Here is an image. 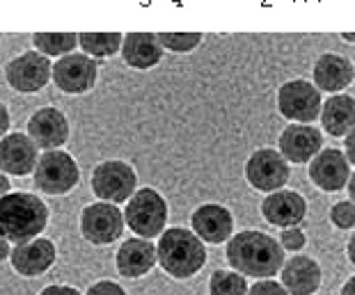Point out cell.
Masks as SVG:
<instances>
[{"label": "cell", "mask_w": 355, "mask_h": 295, "mask_svg": "<svg viewBox=\"0 0 355 295\" xmlns=\"http://www.w3.org/2000/svg\"><path fill=\"white\" fill-rule=\"evenodd\" d=\"M230 270L250 279H273L284 266V249L270 233L243 229L234 233L225 249Z\"/></svg>", "instance_id": "6da1fadb"}, {"label": "cell", "mask_w": 355, "mask_h": 295, "mask_svg": "<svg viewBox=\"0 0 355 295\" xmlns=\"http://www.w3.org/2000/svg\"><path fill=\"white\" fill-rule=\"evenodd\" d=\"M158 266L172 279H191L207 266V245L184 226H170L156 243Z\"/></svg>", "instance_id": "7a4b0ae2"}, {"label": "cell", "mask_w": 355, "mask_h": 295, "mask_svg": "<svg viewBox=\"0 0 355 295\" xmlns=\"http://www.w3.org/2000/svg\"><path fill=\"white\" fill-rule=\"evenodd\" d=\"M49 208L37 195L10 193L0 199V229L12 243H28L44 231Z\"/></svg>", "instance_id": "3957f363"}, {"label": "cell", "mask_w": 355, "mask_h": 295, "mask_svg": "<svg viewBox=\"0 0 355 295\" xmlns=\"http://www.w3.org/2000/svg\"><path fill=\"white\" fill-rule=\"evenodd\" d=\"M168 202L154 188H140L126 202L124 222L138 238H161V233L168 226Z\"/></svg>", "instance_id": "277c9868"}, {"label": "cell", "mask_w": 355, "mask_h": 295, "mask_svg": "<svg viewBox=\"0 0 355 295\" xmlns=\"http://www.w3.org/2000/svg\"><path fill=\"white\" fill-rule=\"evenodd\" d=\"M243 177L252 190L261 195H273L277 190H284L291 179V165L284 161L277 149L261 147L254 149L245 158Z\"/></svg>", "instance_id": "5b68a950"}, {"label": "cell", "mask_w": 355, "mask_h": 295, "mask_svg": "<svg viewBox=\"0 0 355 295\" xmlns=\"http://www.w3.org/2000/svg\"><path fill=\"white\" fill-rule=\"evenodd\" d=\"M323 98L312 80L291 78L277 87V112L291 124H314L321 117Z\"/></svg>", "instance_id": "8992f818"}, {"label": "cell", "mask_w": 355, "mask_h": 295, "mask_svg": "<svg viewBox=\"0 0 355 295\" xmlns=\"http://www.w3.org/2000/svg\"><path fill=\"white\" fill-rule=\"evenodd\" d=\"M138 174L124 161H103L92 172V193L101 202L124 204L135 195Z\"/></svg>", "instance_id": "52a82bcc"}, {"label": "cell", "mask_w": 355, "mask_h": 295, "mask_svg": "<svg viewBox=\"0 0 355 295\" xmlns=\"http://www.w3.org/2000/svg\"><path fill=\"white\" fill-rule=\"evenodd\" d=\"M124 213L115 204L108 202H94L87 204L80 213V233L87 243L96 247H105L124 233Z\"/></svg>", "instance_id": "ba28073f"}, {"label": "cell", "mask_w": 355, "mask_h": 295, "mask_svg": "<svg viewBox=\"0 0 355 295\" xmlns=\"http://www.w3.org/2000/svg\"><path fill=\"white\" fill-rule=\"evenodd\" d=\"M78 179V165L67 151H46L35 168V186L46 195L71 193Z\"/></svg>", "instance_id": "9c48e42d"}, {"label": "cell", "mask_w": 355, "mask_h": 295, "mask_svg": "<svg viewBox=\"0 0 355 295\" xmlns=\"http://www.w3.org/2000/svg\"><path fill=\"white\" fill-rule=\"evenodd\" d=\"M51 78H53L51 60L35 51L21 53V55L10 60V64H7V69H5L7 85L14 87L21 94L40 92V89L49 85Z\"/></svg>", "instance_id": "30bf717a"}, {"label": "cell", "mask_w": 355, "mask_h": 295, "mask_svg": "<svg viewBox=\"0 0 355 295\" xmlns=\"http://www.w3.org/2000/svg\"><path fill=\"white\" fill-rule=\"evenodd\" d=\"M96 78H99L96 60L87 57L85 53H71L53 64V82L64 94H85L96 85Z\"/></svg>", "instance_id": "8fae6325"}, {"label": "cell", "mask_w": 355, "mask_h": 295, "mask_svg": "<svg viewBox=\"0 0 355 295\" xmlns=\"http://www.w3.org/2000/svg\"><path fill=\"white\" fill-rule=\"evenodd\" d=\"M277 151L289 165H309L323 151V133L312 124H289L279 133Z\"/></svg>", "instance_id": "7c38bea8"}, {"label": "cell", "mask_w": 355, "mask_h": 295, "mask_svg": "<svg viewBox=\"0 0 355 295\" xmlns=\"http://www.w3.org/2000/svg\"><path fill=\"white\" fill-rule=\"evenodd\" d=\"M191 231L204 245H227L234 236L232 211L216 202L200 204L191 213Z\"/></svg>", "instance_id": "4fadbf2b"}, {"label": "cell", "mask_w": 355, "mask_h": 295, "mask_svg": "<svg viewBox=\"0 0 355 295\" xmlns=\"http://www.w3.org/2000/svg\"><path fill=\"white\" fill-rule=\"evenodd\" d=\"M351 174H353V168H351V163L346 161L344 151L335 147L319 151V156H316L307 168L309 181H312L319 190L328 195L346 190V186H349V181H351Z\"/></svg>", "instance_id": "5bb4252c"}, {"label": "cell", "mask_w": 355, "mask_h": 295, "mask_svg": "<svg viewBox=\"0 0 355 295\" xmlns=\"http://www.w3.org/2000/svg\"><path fill=\"white\" fill-rule=\"evenodd\" d=\"M259 213L270 226L282 229H291V226H300L305 222L309 213V204L300 193L296 190H277L273 195H266L259 204Z\"/></svg>", "instance_id": "9a60e30c"}, {"label": "cell", "mask_w": 355, "mask_h": 295, "mask_svg": "<svg viewBox=\"0 0 355 295\" xmlns=\"http://www.w3.org/2000/svg\"><path fill=\"white\" fill-rule=\"evenodd\" d=\"M355 80V66L353 62L342 53H321L314 60L312 66V82L316 85L319 92L326 94H344L346 87H351Z\"/></svg>", "instance_id": "2e32d148"}, {"label": "cell", "mask_w": 355, "mask_h": 295, "mask_svg": "<svg viewBox=\"0 0 355 295\" xmlns=\"http://www.w3.org/2000/svg\"><path fill=\"white\" fill-rule=\"evenodd\" d=\"M279 284L289 295H314L323 284V270L319 261L309 254H293L279 270Z\"/></svg>", "instance_id": "e0dca14e"}, {"label": "cell", "mask_w": 355, "mask_h": 295, "mask_svg": "<svg viewBox=\"0 0 355 295\" xmlns=\"http://www.w3.org/2000/svg\"><path fill=\"white\" fill-rule=\"evenodd\" d=\"M158 263V254H156V245L147 238H128L124 240L117 249L115 256V266L117 272L124 279H140L149 275Z\"/></svg>", "instance_id": "ac0fdd59"}, {"label": "cell", "mask_w": 355, "mask_h": 295, "mask_svg": "<svg viewBox=\"0 0 355 295\" xmlns=\"http://www.w3.org/2000/svg\"><path fill=\"white\" fill-rule=\"evenodd\" d=\"M28 138L40 149L53 151L69 140V122L58 108L37 110L28 122Z\"/></svg>", "instance_id": "d6986e66"}, {"label": "cell", "mask_w": 355, "mask_h": 295, "mask_svg": "<svg viewBox=\"0 0 355 295\" xmlns=\"http://www.w3.org/2000/svg\"><path fill=\"white\" fill-rule=\"evenodd\" d=\"M40 156H37V145L26 133H10L0 140V170L14 177H26L35 172Z\"/></svg>", "instance_id": "ffe728a7"}, {"label": "cell", "mask_w": 355, "mask_h": 295, "mask_svg": "<svg viewBox=\"0 0 355 295\" xmlns=\"http://www.w3.org/2000/svg\"><path fill=\"white\" fill-rule=\"evenodd\" d=\"M119 53L126 66L135 71H147L163 62L165 51L154 33H126Z\"/></svg>", "instance_id": "44dd1931"}, {"label": "cell", "mask_w": 355, "mask_h": 295, "mask_svg": "<svg viewBox=\"0 0 355 295\" xmlns=\"http://www.w3.org/2000/svg\"><path fill=\"white\" fill-rule=\"evenodd\" d=\"M12 266L19 275L37 277L44 275L55 263V245L49 238H35L12 249Z\"/></svg>", "instance_id": "7402d4cb"}, {"label": "cell", "mask_w": 355, "mask_h": 295, "mask_svg": "<svg viewBox=\"0 0 355 295\" xmlns=\"http://www.w3.org/2000/svg\"><path fill=\"white\" fill-rule=\"evenodd\" d=\"M321 128L330 138H346L355 128V96L335 94L323 101L321 108Z\"/></svg>", "instance_id": "603a6c76"}, {"label": "cell", "mask_w": 355, "mask_h": 295, "mask_svg": "<svg viewBox=\"0 0 355 295\" xmlns=\"http://www.w3.org/2000/svg\"><path fill=\"white\" fill-rule=\"evenodd\" d=\"M78 44L87 57L105 60V57L117 55V51H122L124 35L122 33H80Z\"/></svg>", "instance_id": "cb8c5ba5"}, {"label": "cell", "mask_w": 355, "mask_h": 295, "mask_svg": "<svg viewBox=\"0 0 355 295\" xmlns=\"http://www.w3.org/2000/svg\"><path fill=\"white\" fill-rule=\"evenodd\" d=\"M33 42L37 51L46 57H64L78 46V35L73 33H35Z\"/></svg>", "instance_id": "d4e9b609"}, {"label": "cell", "mask_w": 355, "mask_h": 295, "mask_svg": "<svg viewBox=\"0 0 355 295\" xmlns=\"http://www.w3.org/2000/svg\"><path fill=\"white\" fill-rule=\"evenodd\" d=\"M248 279L239 272L227 270V268H218L211 272L207 293L209 295H248Z\"/></svg>", "instance_id": "484cf974"}, {"label": "cell", "mask_w": 355, "mask_h": 295, "mask_svg": "<svg viewBox=\"0 0 355 295\" xmlns=\"http://www.w3.org/2000/svg\"><path fill=\"white\" fill-rule=\"evenodd\" d=\"M158 42H161L163 51L170 53H193L195 48H200V44L204 42L202 33H156Z\"/></svg>", "instance_id": "4316f807"}, {"label": "cell", "mask_w": 355, "mask_h": 295, "mask_svg": "<svg viewBox=\"0 0 355 295\" xmlns=\"http://www.w3.org/2000/svg\"><path fill=\"white\" fill-rule=\"evenodd\" d=\"M330 222L339 231H351L355 229V204L351 199H339L330 206Z\"/></svg>", "instance_id": "83f0119b"}, {"label": "cell", "mask_w": 355, "mask_h": 295, "mask_svg": "<svg viewBox=\"0 0 355 295\" xmlns=\"http://www.w3.org/2000/svg\"><path fill=\"white\" fill-rule=\"evenodd\" d=\"M279 245H282L284 252L291 254H300L307 245V233L300 229V226H291V229H282L279 231Z\"/></svg>", "instance_id": "f1b7e54d"}, {"label": "cell", "mask_w": 355, "mask_h": 295, "mask_svg": "<svg viewBox=\"0 0 355 295\" xmlns=\"http://www.w3.org/2000/svg\"><path fill=\"white\" fill-rule=\"evenodd\" d=\"M248 295H289L282 284L277 279H257L254 284H250Z\"/></svg>", "instance_id": "f546056e"}, {"label": "cell", "mask_w": 355, "mask_h": 295, "mask_svg": "<svg viewBox=\"0 0 355 295\" xmlns=\"http://www.w3.org/2000/svg\"><path fill=\"white\" fill-rule=\"evenodd\" d=\"M85 295H126V291L117 282H108V279H103V282H96V284L89 286Z\"/></svg>", "instance_id": "4dcf8cb0"}, {"label": "cell", "mask_w": 355, "mask_h": 295, "mask_svg": "<svg viewBox=\"0 0 355 295\" xmlns=\"http://www.w3.org/2000/svg\"><path fill=\"white\" fill-rule=\"evenodd\" d=\"M342 151H344L346 161L351 163V168H355V128L344 138V149Z\"/></svg>", "instance_id": "1f68e13d"}, {"label": "cell", "mask_w": 355, "mask_h": 295, "mask_svg": "<svg viewBox=\"0 0 355 295\" xmlns=\"http://www.w3.org/2000/svg\"><path fill=\"white\" fill-rule=\"evenodd\" d=\"M40 295H80L73 286H60V284H53V286H46Z\"/></svg>", "instance_id": "d6a6232c"}, {"label": "cell", "mask_w": 355, "mask_h": 295, "mask_svg": "<svg viewBox=\"0 0 355 295\" xmlns=\"http://www.w3.org/2000/svg\"><path fill=\"white\" fill-rule=\"evenodd\" d=\"M7 128H10V112H7V105L0 103V138L7 133Z\"/></svg>", "instance_id": "836d02e7"}, {"label": "cell", "mask_w": 355, "mask_h": 295, "mask_svg": "<svg viewBox=\"0 0 355 295\" xmlns=\"http://www.w3.org/2000/svg\"><path fill=\"white\" fill-rule=\"evenodd\" d=\"M346 259H349V263L355 268V231L351 233V238L346 240Z\"/></svg>", "instance_id": "e575fe53"}, {"label": "cell", "mask_w": 355, "mask_h": 295, "mask_svg": "<svg viewBox=\"0 0 355 295\" xmlns=\"http://www.w3.org/2000/svg\"><path fill=\"white\" fill-rule=\"evenodd\" d=\"M7 254H10V238H7L3 229H0V261H5Z\"/></svg>", "instance_id": "d590c367"}, {"label": "cell", "mask_w": 355, "mask_h": 295, "mask_svg": "<svg viewBox=\"0 0 355 295\" xmlns=\"http://www.w3.org/2000/svg\"><path fill=\"white\" fill-rule=\"evenodd\" d=\"M339 295H355V275H351L339 289Z\"/></svg>", "instance_id": "8d00e7d4"}, {"label": "cell", "mask_w": 355, "mask_h": 295, "mask_svg": "<svg viewBox=\"0 0 355 295\" xmlns=\"http://www.w3.org/2000/svg\"><path fill=\"white\" fill-rule=\"evenodd\" d=\"M10 179H7V174H0V199H3L5 195H10Z\"/></svg>", "instance_id": "74e56055"}, {"label": "cell", "mask_w": 355, "mask_h": 295, "mask_svg": "<svg viewBox=\"0 0 355 295\" xmlns=\"http://www.w3.org/2000/svg\"><path fill=\"white\" fill-rule=\"evenodd\" d=\"M346 193H349V199L355 204V170L351 174V181H349V186H346Z\"/></svg>", "instance_id": "f35d334b"}, {"label": "cell", "mask_w": 355, "mask_h": 295, "mask_svg": "<svg viewBox=\"0 0 355 295\" xmlns=\"http://www.w3.org/2000/svg\"><path fill=\"white\" fill-rule=\"evenodd\" d=\"M339 37H342L346 44H355V33H339Z\"/></svg>", "instance_id": "ab89813d"}]
</instances>
